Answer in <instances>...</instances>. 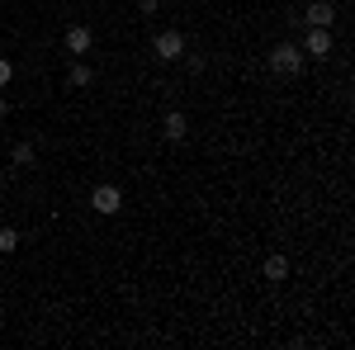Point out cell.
<instances>
[{"instance_id": "30bf717a", "label": "cell", "mask_w": 355, "mask_h": 350, "mask_svg": "<svg viewBox=\"0 0 355 350\" xmlns=\"http://www.w3.org/2000/svg\"><path fill=\"white\" fill-rule=\"evenodd\" d=\"M10 161L19 166V170H28V166H33V147H28V142H19V147L10 152Z\"/></svg>"}, {"instance_id": "3957f363", "label": "cell", "mask_w": 355, "mask_h": 350, "mask_svg": "<svg viewBox=\"0 0 355 350\" xmlns=\"http://www.w3.org/2000/svg\"><path fill=\"white\" fill-rule=\"evenodd\" d=\"M62 48H67L71 57H81V53L95 48V33H90L85 24H71V28H67V38H62Z\"/></svg>"}, {"instance_id": "8992f818", "label": "cell", "mask_w": 355, "mask_h": 350, "mask_svg": "<svg viewBox=\"0 0 355 350\" xmlns=\"http://www.w3.org/2000/svg\"><path fill=\"white\" fill-rule=\"evenodd\" d=\"M303 19H308V28H331V19H336V10H331L327 0H313Z\"/></svg>"}, {"instance_id": "277c9868", "label": "cell", "mask_w": 355, "mask_h": 350, "mask_svg": "<svg viewBox=\"0 0 355 350\" xmlns=\"http://www.w3.org/2000/svg\"><path fill=\"white\" fill-rule=\"evenodd\" d=\"M90 204H95L100 213H119V209H123V194H119L114 185H95V194H90Z\"/></svg>"}, {"instance_id": "5b68a950", "label": "cell", "mask_w": 355, "mask_h": 350, "mask_svg": "<svg viewBox=\"0 0 355 350\" xmlns=\"http://www.w3.org/2000/svg\"><path fill=\"white\" fill-rule=\"evenodd\" d=\"M327 53H331V28H308L303 57H327Z\"/></svg>"}, {"instance_id": "7a4b0ae2", "label": "cell", "mask_w": 355, "mask_h": 350, "mask_svg": "<svg viewBox=\"0 0 355 350\" xmlns=\"http://www.w3.org/2000/svg\"><path fill=\"white\" fill-rule=\"evenodd\" d=\"M152 48H157L162 62H180V57H185V38H180L175 28H166V33H157V43H152Z\"/></svg>"}, {"instance_id": "9c48e42d", "label": "cell", "mask_w": 355, "mask_h": 350, "mask_svg": "<svg viewBox=\"0 0 355 350\" xmlns=\"http://www.w3.org/2000/svg\"><path fill=\"white\" fill-rule=\"evenodd\" d=\"M266 279H275V284L289 279V256H270V261H266Z\"/></svg>"}, {"instance_id": "4fadbf2b", "label": "cell", "mask_w": 355, "mask_h": 350, "mask_svg": "<svg viewBox=\"0 0 355 350\" xmlns=\"http://www.w3.org/2000/svg\"><path fill=\"white\" fill-rule=\"evenodd\" d=\"M5 114H10V105H5V95H0V119H5Z\"/></svg>"}, {"instance_id": "ba28073f", "label": "cell", "mask_w": 355, "mask_h": 350, "mask_svg": "<svg viewBox=\"0 0 355 350\" xmlns=\"http://www.w3.org/2000/svg\"><path fill=\"white\" fill-rule=\"evenodd\" d=\"M90 81H95V71H90L85 62H76V67L67 71V85H71V90H81V85H90Z\"/></svg>"}, {"instance_id": "52a82bcc", "label": "cell", "mask_w": 355, "mask_h": 350, "mask_svg": "<svg viewBox=\"0 0 355 350\" xmlns=\"http://www.w3.org/2000/svg\"><path fill=\"white\" fill-rule=\"evenodd\" d=\"M185 128H190V123H185V114H180V109H171V114H166V142H180Z\"/></svg>"}, {"instance_id": "7c38bea8", "label": "cell", "mask_w": 355, "mask_h": 350, "mask_svg": "<svg viewBox=\"0 0 355 350\" xmlns=\"http://www.w3.org/2000/svg\"><path fill=\"white\" fill-rule=\"evenodd\" d=\"M15 81V67H10V57H0V90Z\"/></svg>"}, {"instance_id": "8fae6325", "label": "cell", "mask_w": 355, "mask_h": 350, "mask_svg": "<svg viewBox=\"0 0 355 350\" xmlns=\"http://www.w3.org/2000/svg\"><path fill=\"white\" fill-rule=\"evenodd\" d=\"M15 246H19V232L15 227H0V256H10Z\"/></svg>"}, {"instance_id": "6da1fadb", "label": "cell", "mask_w": 355, "mask_h": 350, "mask_svg": "<svg viewBox=\"0 0 355 350\" xmlns=\"http://www.w3.org/2000/svg\"><path fill=\"white\" fill-rule=\"evenodd\" d=\"M270 71H279V76H294V71H303V48H294V43H279L270 53Z\"/></svg>"}]
</instances>
